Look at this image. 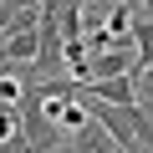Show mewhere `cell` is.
Segmentation results:
<instances>
[{
    "label": "cell",
    "mask_w": 153,
    "mask_h": 153,
    "mask_svg": "<svg viewBox=\"0 0 153 153\" xmlns=\"http://www.w3.org/2000/svg\"><path fill=\"white\" fill-rule=\"evenodd\" d=\"M82 97H92V102H112V107H128L138 92H133V76H107V82H87Z\"/></svg>",
    "instance_id": "6da1fadb"
},
{
    "label": "cell",
    "mask_w": 153,
    "mask_h": 153,
    "mask_svg": "<svg viewBox=\"0 0 153 153\" xmlns=\"http://www.w3.org/2000/svg\"><path fill=\"white\" fill-rule=\"evenodd\" d=\"M36 46H41L36 26H21V31L5 36V61H10V66H31V61H36Z\"/></svg>",
    "instance_id": "7a4b0ae2"
},
{
    "label": "cell",
    "mask_w": 153,
    "mask_h": 153,
    "mask_svg": "<svg viewBox=\"0 0 153 153\" xmlns=\"http://www.w3.org/2000/svg\"><path fill=\"white\" fill-rule=\"evenodd\" d=\"M71 148H76V153H112L117 143H112V138H107L97 123H87L82 133H71Z\"/></svg>",
    "instance_id": "3957f363"
},
{
    "label": "cell",
    "mask_w": 153,
    "mask_h": 153,
    "mask_svg": "<svg viewBox=\"0 0 153 153\" xmlns=\"http://www.w3.org/2000/svg\"><path fill=\"white\" fill-rule=\"evenodd\" d=\"M26 87H31V82H21V76L10 71V61L0 66V107H21V97H26Z\"/></svg>",
    "instance_id": "277c9868"
},
{
    "label": "cell",
    "mask_w": 153,
    "mask_h": 153,
    "mask_svg": "<svg viewBox=\"0 0 153 153\" xmlns=\"http://www.w3.org/2000/svg\"><path fill=\"white\" fill-rule=\"evenodd\" d=\"M92 117H87V102H61V112H56V128L71 138V133H82Z\"/></svg>",
    "instance_id": "5b68a950"
},
{
    "label": "cell",
    "mask_w": 153,
    "mask_h": 153,
    "mask_svg": "<svg viewBox=\"0 0 153 153\" xmlns=\"http://www.w3.org/2000/svg\"><path fill=\"white\" fill-rule=\"evenodd\" d=\"M21 133V107H0V143Z\"/></svg>",
    "instance_id": "8992f818"
},
{
    "label": "cell",
    "mask_w": 153,
    "mask_h": 153,
    "mask_svg": "<svg viewBox=\"0 0 153 153\" xmlns=\"http://www.w3.org/2000/svg\"><path fill=\"white\" fill-rule=\"evenodd\" d=\"M0 153H31V143H26V133H16V138H5V143H0Z\"/></svg>",
    "instance_id": "52a82bcc"
},
{
    "label": "cell",
    "mask_w": 153,
    "mask_h": 153,
    "mask_svg": "<svg viewBox=\"0 0 153 153\" xmlns=\"http://www.w3.org/2000/svg\"><path fill=\"white\" fill-rule=\"evenodd\" d=\"M143 5H148V16H153V0H143Z\"/></svg>",
    "instance_id": "ba28073f"
},
{
    "label": "cell",
    "mask_w": 153,
    "mask_h": 153,
    "mask_svg": "<svg viewBox=\"0 0 153 153\" xmlns=\"http://www.w3.org/2000/svg\"><path fill=\"white\" fill-rule=\"evenodd\" d=\"M31 5H41V0H31Z\"/></svg>",
    "instance_id": "9c48e42d"
}]
</instances>
